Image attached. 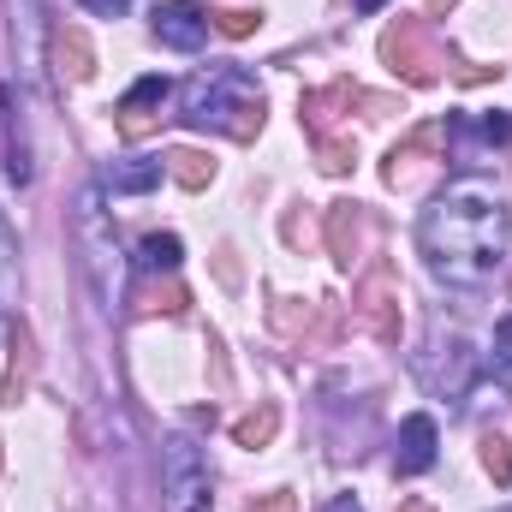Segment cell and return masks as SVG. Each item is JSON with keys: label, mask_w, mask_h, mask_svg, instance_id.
Wrapping results in <instances>:
<instances>
[{"label": "cell", "mask_w": 512, "mask_h": 512, "mask_svg": "<svg viewBox=\"0 0 512 512\" xmlns=\"http://www.w3.org/2000/svg\"><path fill=\"white\" fill-rule=\"evenodd\" d=\"M167 173H179V179H185L191 191H197V185L209 179V167H203V155H197V149H173V155H167Z\"/></svg>", "instance_id": "30bf717a"}, {"label": "cell", "mask_w": 512, "mask_h": 512, "mask_svg": "<svg viewBox=\"0 0 512 512\" xmlns=\"http://www.w3.org/2000/svg\"><path fill=\"white\" fill-rule=\"evenodd\" d=\"M72 227H78V251H84V274H90L96 298H102V304H120V268H126V262H120L114 221H108V209H102V185H84V191H78Z\"/></svg>", "instance_id": "3957f363"}, {"label": "cell", "mask_w": 512, "mask_h": 512, "mask_svg": "<svg viewBox=\"0 0 512 512\" xmlns=\"http://www.w3.org/2000/svg\"><path fill=\"white\" fill-rule=\"evenodd\" d=\"M268 435H274V405H262L256 417H245V423H239V441H245V447H262Z\"/></svg>", "instance_id": "8fae6325"}, {"label": "cell", "mask_w": 512, "mask_h": 512, "mask_svg": "<svg viewBox=\"0 0 512 512\" xmlns=\"http://www.w3.org/2000/svg\"><path fill=\"white\" fill-rule=\"evenodd\" d=\"M483 465H489V477H495V483H507V477H512V459H507V441H501V435H489V441H483Z\"/></svg>", "instance_id": "7c38bea8"}, {"label": "cell", "mask_w": 512, "mask_h": 512, "mask_svg": "<svg viewBox=\"0 0 512 512\" xmlns=\"http://www.w3.org/2000/svg\"><path fill=\"white\" fill-rule=\"evenodd\" d=\"M423 256L447 286H489L512 239V209L489 179H453L417 221Z\"/></svg>", "instance_id": "6da1fadb"}, {"label": "cell", "mask_w": 512, "mask_h": 512, "mask_svg": "<svg viewBox=\"0 0 512 512\" xmlns=\"http://www.w3.org/2000/svg\"><path fill=\"white\" fill-rule=\"evenodd\" d=\"M322 512H364V507H358L352 495H340V501H328V507H322Z\"/></svg>", "instance_id": "2e32d148"}, {"label": "cell", "mask_w": 512, "mask_h": 512, "mask_svg": "<svg viewBox=\"0 0 512 512\" xmlns=\"http://www.w3.org/2000/svg\"><path fill=\"white\" fill-rule=\"evenodd\" d=\"M495 376H501V382H512V316L495 328Z\"/></svg>", "instance_id": "4fadbf2b"}, {"label": "cell", "mask_w": 512, "mask_h": 512, "mask_svg": "<svg viewBox=\"0 0 512 512\" xmlns=\"http://www.w3.org/2000/svg\"><path fill=\"white\" fill-rule=\"evenodd\" d=\"M137 268H143V274H173V268H179V239H173V233H149V239L137 245Z\"/></svg>", "instance_id": "9c48e42d"}, {"label": "cell", "mask_w": 512, "mask_h": 512, "mask_svg": "<svg viewBox=\"0 0 512 512\" xmlns=\"http://www.w3.org/2000/svg\"><path fill=\"white\" fill-rule=\"evenodd\" d=\"M167 102V78H143V84H131V96L120 102V131L137 137V131L149 126V108H161Z\"/></svg>", "instance_id": "52a82bcc"}, {"label": "cell", "mask_w": 512, "mask_h": 512, "mask_svg": "<svg viewBox=\"0 0 512 512\" xmlns=\"http://www.w3.org/2000/svg\"><path fill=\"white\" fill-rule=\"evenodd\" d=\"M179 120L191 131H227V137H251L262 126V90L245 66H209L185 84L179 96Z\"/></svg>", "instance_id": "7a4b0ae2"}, {"label": "cell", "mask_w": 512, "mask_h": 512, "mask_svg": "<svg viewBox=\"0 0 512 512\" xmlns=\"http://www.w3.org/2000/svg\"><path fill=\"white\" fill-rule=\"evenodd\" d=\"M155 42L173 48V54H197V48L209 42L203 6H197V0H167V6H155Z\"/></svg>", "instance_id": "5b68a950"}, {"label": "cell", "mask_w": 512, "mask_h": 512, "mask_svg": "<svg viewBox=\"0 0 512 512\" xmlns=\"http://www.w3.org/2000/svg\"><path fill=\"white\" fill-rule=\"evenodd\" d=\"M161 173H167V161H114V167L102 173V185L120 191V197H137V191H155Z\"/></svg>", "instance_id": "ba28073f"}, {"label": "cell", "mask_w": 512, "mask_h": 512, "mask_svg": "<svg viewBox=\"0 0 512 512\" xmlns=\"http://www.w3.org/2000/svg\"><path fill=\"white\" fill-rule=\"evenodd\" d=\"M376 6H382V0H358V12H376Z\"/></svg>", "instance_id": "e0dca14e"}, {"label": "cell", "mask_w": 512, "mask_h": 512, "mask_svg": "<svg viewBox=\"0 0 512 512\" xmlns=\"http://www.w3.org/2000/svg\"><path fill=\"white\" fill-rule=\"evenodd\" d=\"M435 441H441V435H435V417H423V411L405 417V423H399V447H393V471H399V477L429 471V465H435Z\"/></svg>", "instance_id": "8992f818"}, {"label": "cell", "mask_w": 512, "mask_h": 512, "mask_svg": "<svg viewBox=\"0 0 512 512\" xmlns=\"http://www.w3.org/2000/svg\"><path fill=\"white\" fill-rule=\"evenodd\" d=\"M429 6H435V12H441V6H453V0H429Z\"/></svg>", "instance_id": "ac0fdd59"}, {"label": "cell", "mask_w": 512, "mask_h": 512, "mask_svg": "<svg viewBox=\"0 0 512 512\" xmlns=\"http://www.w3.org/2000/svg\"><path fill=\"white\" fill-rule=\"evenodd\" d=\"M405 512H429V507H405Z\"/></svg>", "instance_id": "d6986e66"}, {"label": "cell", "mask_w": 512, "mask_h": 512, "mask_svg": "<svg viewBox=\"0 0 512 512\" xmlns=\"http://www.w3.org/2000/svg\"><path fill=\"white\" fill-rule=\"evenodd\" d=\"M12 256H18V233H12V221L0 215V274L12 268Z\"/></svg>", "instance_id": "5bb4252c"}, {"label": "cell", "mask_w": 512, "mask_h": 512, "mask_svg": "<svg viewBox=\"0 0 512 512\" xmlns=\"http://www.w3.org/2000/svg\"><path fill=\"white\" fill-rule=\"evenodd\" d=\"M84 6H90V12H102V18H120L131 0H84Z\"/></svg>", "instance_id": "9a60e30c"}, {"label": "cell", "mask_w": 512, "mask_h": 512, "mask_svg": "<svg viewBox=\"0 0 512 512\" xmlns=\"http://www.w3.org/2000/svg\"><path fill=\"white\" fill-rule=\"evenodd\" d=\"M161 495L167 512H209V459L191 435H173L161 447Z\"/></svg>", "instance_id": "277c9868"}]
</instances>
